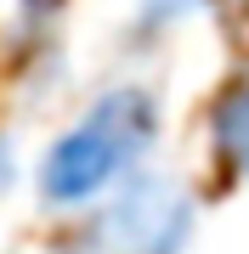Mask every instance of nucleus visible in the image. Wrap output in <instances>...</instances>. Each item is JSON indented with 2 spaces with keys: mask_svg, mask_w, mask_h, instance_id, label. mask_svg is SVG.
<instances>
[{
  "mask_svg": "<svg viewBox=\"0 0 249 254\" xmlns=\"http://www.w3.org/2000/svg\"><path fill=\"white\" fill-rule=\"evenodd\" d=\"M193 220H198L193 187L170 170L142 164L108 198L80 209L74 232L63 237L57 254H181L193 237Z\"/></svg>",
  "mask_w": 249,
  "mask_h": 254,
  "instance_id": "2",
  "label": "nucleus"
},
{
  "mask_svg": "<svg viewBox=\"0 0 249 254\" xmlns=\"http://www.w3.org/2000/svg\"><path fill=\"white\" fill-rule=\"evenodd\" d=\"M159 119H165V108H159V96L148 85H113V91H102L46 147V158L34 170L40 198L51 209H68V215H80L96 198H108L119 181H130L148 164L153 141H159Z\"/></svg>",
  "mask_w": 249,
  "mask_h": 254,
  "instance_id": "1",
  "label": "nucleus"
},
{
  "mask_svg": "<svg viewBox=\"0 0 249 254\" xmlns=\"http://www.w3.org/2000/svg\"><path fill=\"white\" fill-rule=\"evenodd\" d=\"M204 6H210V0H136V17L148 28H170V23L193 17V11H204Z\"/></svg>",
  "mask_w": 249,
  "mask_h": 254,
  "instance_id": "4",
  "label": "nucleus"
},
{
  "mask_svg": "<svg viewBox=\"0 0 249 254\" xmlns=\"http://www.w3.org/2000/svg\"><path fill=\"white\" fill-rule=\"evenodd\" d=\"M210 153L232 181H249V68L232 73L210 108Z\"/></svg>",
  "mask_w": 249,
  "mask_h": 254,
  "instance_id": "3",
  "label": "nucleus"
}]
</instances>
